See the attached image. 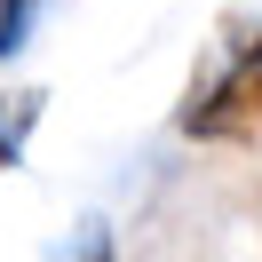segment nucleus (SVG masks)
I'll return each instance as SVG.
<instances>
[{"instance_id": "obj_1", "label": "nucleus", "mask_w": 262, "mask_h": 262, "mask_svg": "<svg viewBox=\"0 0 262 262\" xmlns=\"http://www.w3.org/2000/svg\"><path fill=\"white\" fill-rule=\"evenodd\" d=\"M183 135H207V143H246V135H262V48H246L207 96H191Z\"/></svg>"}, {"instance_id": "obj_2", "label": "nucleus", "mask_w": 262, "mask_h": 262, "mask_svg": "<svg viewBox=\"0 0 262 262\" xmlns=\"http://www.w3.org/2000/svg\"><path fill=\"white\" fill-rule=\"evenodd\" d=\"M24 48V8H0V56Z\"/></svg>"}, {"instance_id": "obj_3", "label": "nucleus", "mask_w": 262, "mask_h": 262, "mask_svg": "<svg viewBox=\"0 0 262 262\" xmlns=\"http://www.w3.org/2000/svg\"><path fill=\"white\" fill-rule=\"evenodd\" d=\"M16 159H24V143H16L8 127H0V167H16Z\"/></svg>"}, {"instance_id": "obj_4", "label": "nucleus", "mask_w": 262, "mask_h": 262, "mask_svg": "<svg viewBox=\"0 0 262 262\" xmlns=\"http://www.w3.org/2000/svg\"><path fill=\"white\" fill-rule=\"evenodd\" d=\"M88 262H112V246H103V238H96V246H88Z\"/></svg>"}, {"instance_id": "obj_5", "label": "nucleus", "mask_w": 262, "mask_h": 262, "mask_svg": "<svg viewBox=\"0 0 262 262\" xmlns=\"http://www.w3.org/2000/svg\"><path fill=\"white\" fill-rule=\"evenodd\" d=\"M0 8H32V0H0Z\"/></svg>"}, {"instance_id": "obj_6", "label": "nucleus", "mask_w": 262, "mask_h": 262, "mask_svg": "<svg viewBox=\"0 0 262 262\" xmlns=\"http://www.w3.org/2000/svg\"><path fill=\"white\" fill-rule=\"evenodd\" d=\"M254 48H262V40H254Z\"/></svg>"}]
</instances>
